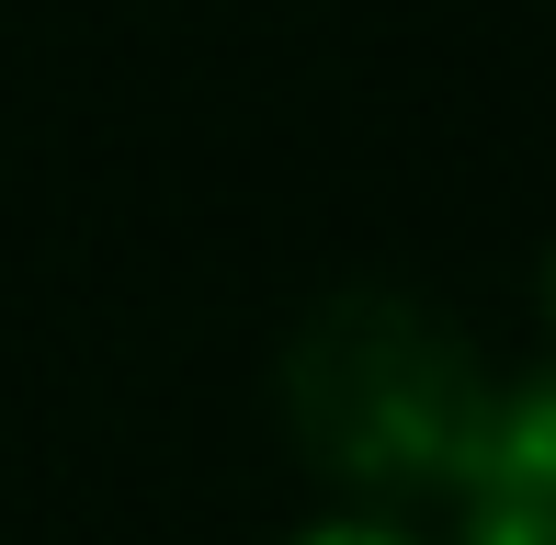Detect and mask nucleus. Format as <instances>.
Listing matches in <instances>:
<instances>
[{
	"mask_svg": "<svg viewBox=\"0 0 556 545\" xmlns=\"http://www.w3.org/2000/svg\"><path fill=\"white\" fill-rule=\"evenodd\" d=\"M489 386L500 376L477 364L466 318L409 295V284H330L285 330V364H273L285 443L352 511H387V523L409 500H443L454 489Z\"/></svg>",
	"mask_w": 556,
	"mask_h": 545,
	"instance_id": "nucleus-1",
	"label": "nucleus"
},
{
	"mask_svg": "<svg viewBox=\"0 0 556 545\" xmlns=\"http://www.w3.org/2000/svg\"><path fill=\"white\" fill-rule=\"evenodd\" d=\"M443 500H454L443 545H556V364L489 386Z\"/></svg>",
	"mask_w": 556,
	"mask_h": 545,
	"instance_id": "nucleus-2",
	"label": "nucleus"
},
{
	"mask_svg": "<svg viewBox=\"0 0 556 545\" xmlns=\"http://www.w3.org/2000/svg\"><path fill=\"white\" fill-rule=\"evenodd\" d=\"M285 545H443L420 523H387V511H330V523H295Z\"/></svg>",
	"mask_w": 556,
	"mask_h": 545,
	"instance_id": "nucleus-3",
	"label": "nucleus"
},
{
	"mask_svg": "<svg viewBox=\"0 0 556 545\" xmlns=\"http://www.w3.org/2000/svg\"><path fill=\"white\" fill-rule=\"evenodd\" d=\"M534 295H545V330H556V239H545V272H534Z\"/></svg>",
	"mask_w": 556,
	"mask_h": 545,
	"instance_id": "nucleus-4",
	"label": "nucleus"
}]
</instances>
